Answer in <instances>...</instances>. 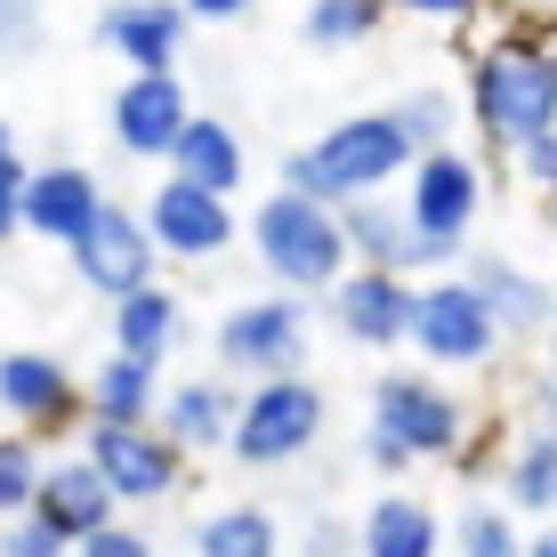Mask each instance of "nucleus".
I'll list each match as a JSON object with an SVG mask.
<instances>
[{"label": "nucleus", "instance_id": "a211bd4d", "mask_svg": "<svg viewBox=\"0 0 557 557\" xmlns=\"http://www.w3.org/2000/svg\"><path fill=\"white\" fill-rule=\"evenodd\" d=\"M170 178L178 186H195V195H219V202H235L243 195V178H251V153H243V129L235 122H219V113H186V129L170 138Z\"/></svg>", "mask_w": 557, "mask_h": 557}, {"label": "nucleus", "instance_id": "473e14b6", "mask_svg": "<svg viewBox=\"0 0 557 557\" xmlns=\"http://www.w3.org/2000/svg\"><path fill=\"white\" fill-rule=\"evenodd\" d=\"M0 557H73L65 542H49L33 517H16V525H0Z\"/></svg>", "mask_w": 557, "mask_h": 557}, {"label": "nucleus", "instance_id": "dca6fc26", "mask_svg": "<svg viewBox=\"0 0 557 557\" xmlns=\"http://www.w3.org/2000/svg\"><path fill=\"white\" fill-rule=\"evenodd\" d=\"M186 9L178 0H106L98 9V41L122 57L129 73H178V49H186Z\"/></svg>", "mask_w": 557, "mask_h": 557}, {"label": "nucleus", "instance_id": "aec40b11", "mask_svg": "<svg viewBox=\"0 0 557 557\" xmlns=\"http://www.w3.org/2000/svg\"><path fill=\"white\" fill-rule=\"evenodd\" d=\"M235 380H219V372H202V380H178V388L153 405V420H162V436L178 453H219L226 445V429H235Z\"/></svg>", "mask_w": 557, "mask_h": 557}, {"label": "nucleus", "instance_id": "393cba45", "mask_svg": "<svg viewBox=\"0 0 557 557\" xmlns=\"http://www.w3.org/2000/svg\"><path fill=\"white\" fill-rule=\"evenodd\" d=\"M502 493H509V517H549L557 509V436L549 429H525L509 445V469H502Z\"/></svg>", "mask_w": 557, "mask_h": 557}, {"label": "nucleus", "instance_id": "2eb2a0df", "mask_svg": "<svg viewBox=\"0 0 557 557\" xmlns=\"http://www.w3.org/2000/svg\"><path fill=\"white\" fill-rule=\"evenodd\" d=\"M106 186L89 178L82 162H41L25 170V186H16V235H41V243H73L89 219H98Z\"/></svg>", "mask_w": 557, "mask_h": 557}, {"label": "nucleus", "instance_id": "4c0bfd02", "mask_svg": "<svg viewBox=\"0 0 557 557\" xmlns=\"http://www.w3.org/2000/svg\"><path fill=\"white\" fill-rule=\"evenodd\" d=\"M517 557H557V533H533V542L517 549Z\"/></svg>", "mask_w": 557, "mask_h": 557}, {"label": "nucleus", "instance_id": "6ab92c4d", "mask_svg": "<svg viewBox=\"0 0 557 557\" xmlns=\"http://www.w3.org/2000/svg\"><path fill=\"white\" fill-rule=\"evenodd\" d=\"M332 323L356 339V348H405V307H412V283L405 275H380V267H348V275L323 292Z\"/></svg>", "mask_w": 557, "mask_h": 557}, {"label": "nucleus", "instance_id": "58836bf2", "mask_svg": "<svg viewBox=\"0 0 557 557\" xmlns=\"http://www.w3.org/2000/svg\"><path fill=\"white\" fill-rule=\"evenodd\" d=\"M0 9H16V16H41V0H0Z\"/></svg>", "mask_w": 557, "mask_h": 557}, {"label": "nucleus", "instance_id": "0eeeda50", "mask_svg": "<svg viewBox=\"0 0 557 557\" xmlns=\"http://www.w3.org/2000/svg\"><path fill=\"white\" fill-rule=\"evenodd\" d=\"M396 210L420 243H445V251H469V226L485 210V162L460 146L412 153V170L396 178Z\"/></svg>", "mask_w": 557, "mask_h": 557}, {"label": "nucleus", "instance_id": "c756f323", "mask_svg": "<svg viewBox=\"0 0 557 557\" xmlns=\"http://www.w3.org/2000/svg\"><path fill=\"white\" fill-rule=\"evenodd\" d=\"M33 485H41V453L25 436H0V525H16L33 509Z\"/></svg>", "mask_w": 557, "mask_h": 557}, {"label": "nucleus", "instance_id": "cd10ccee", "mask_svg": "<svg viewBox=\"0 0 557 557\" xmlns=\"http://www.w3.org/2000/svg\"><path fill=\"white\" fill-rule=\"evenodd\" d=\"M380 16H388V0H307V49H356L380 33Z\"/></svg>", "mask_w": 557, "mask_h": 557}, {"label": "nucleus", "instance_id": "c85d7f7f", "mask_svg": "<svg viewBox=\"0 0 557 557\" xmlns=\"http://www.w3.org/2000/svg\"><path fill=\"white\" fill-rule=\"evenodd\" d=\"M453 549L460 557H517V549H525V533H517V517L502 502H469L453 517Z\"/></svg>", "mask_w": 557, "mask_h": 557}, {"label": "nucleus", "instance_id": "9b49d317", "mask_svg": "<svg viewBox=\"0 0 557 557\" xmlns=\"http://www.w3.org/2000/svg\"><path fill=\"white\" fill-rule=\"evenodd\" d=\"M65 251H73V275L98 299H129V292L153 283V243H146V226H138L129 202H98V219H89Z\"/></svg>", "mask_w": 557, "mask_h": 557}, {"label": "nucleus", "instance_id": "412c9836", "mask_svg": "<svg viewBox=\"0 0 557 557\" xmlns=\"http://www.w3.org/2000/svg\"><path fill=\"white\" fill-rule=\"evenodd\" d=\"M153 405H162V363L106 356L98 372L82 380V412L98 420V429H153Z\"/></svg>", "mask_w": 557, "mask_h": 557}, {"label": "nucleus", "instance_id": "c9c22d12", "mask_svg": "<svg viewBox=\"0 0 557 557\" xmlns=\"http://www.w3.org/2000/svg\"><path fill=\"white\" fill-rule=\"evenodd\" d=\"M178 9H186V25L195 16L202 25H235V16H251V0H178Z\"/></svg>", "mask_w": 557, "mask_h": 557}, {"label": "nucleus", "instance_id": "f257e3e1", "mask_svg": "<svg viewBox=\"0 0 557 557\" xmlns=\"http://www.w3.org/2000/svg\"><path fill=\"white\" fill-rule=\"evenodd\" d=\"M476 122V138L493 153H525L557 138V65L549 49L533 41V33H502L493 49H476L469 65V106H460Z\"/></svg>", "mask_w": 557, "mask_h": 557}, {"label": "nucleus", "instance_id": "b1692460", "mask_svg": "<svg viewBox=\"0 0 557 557\" xmlns=\"http://www.w3.org/2000/svg\"><path fill=\"white\" fill-rule=\"evenodd\" d=\"M339 219V243H348V267H380V275H405V251H412V226L396 195H363L348 210H332Z\"/></svg>", "mask_w": 557, "mask_h": 557}, {"label": "nucleus", "instance_id": "7c9ffc66", "mask_svg": "<svg viewBox=\"0 0 557 557\" xmlns=\"http://www.w3.org/2000/svg\"><path fill=\"white\" fill-rule=\"evenodd\" d=\"M25 153H16V129L0 122V243H16V186H25Z\"/></svg>", "mask_w": 557, "mask_h": 557}, {"label": "nucleus", "instance_id": "f704fd0d", "mask_svg": "<svg viewBox=\"0 0 557 557\" xmlns=\"http://www.w3.org/2000/svg\"><path fill=\"white\" fill-rule=\"evenodd\" d=\"M33 49V16H16V9H0V65H16V57Z\"/></svg>", "mask_w": 557, "mask_h": 557}, {"label": "nucleus", "instance_id": "a878e982", "mask_svg": "<svg viewBox=\"0 0 557 557\" xmlns=\"http://www.w3.org/2000/svg\"><path fill=\"white\" fill-rule=\"evenodd\" d=\"M195 557H283V533L259 502H226L195 525Z\"/></svg>", "mask_w": 557, "mask_h": 557}, {"label": "nucleus", "instance_id": "1a4fd4ad", "mask_svg": "<svg viewBox=\"0 0 557 557\" xmlns=\"http://www.w3.org/2000/svg\"><path fill=\"white\" fill-rule=\"evenodd\" d=\"M89 469H98V485L113 493V509L122 502H170V493L186 485V453L170 445L162 429H98V420H89Z\"/></svg>", "mask_w": 557, "mask_h": 557}, {"label": "nucleus", "instance_id": "6e6552de", "mask_svg": "<svg viewBox=\"0 0 557 557\" xmlns=\"http://www.w3.org/2000/svg\"><path fill=\"white\" fill-rule=\"evenodd\" d=\"M405 339L420 348V363H429V372H476V363H493V348H502L493 315L476 307V292H469L460 275H429V283H412Z\"/></svg>", "mask_w": 557, "mask_h": 557}, {"label": "nucleus", "instance_id": "72a5a7b5", "mask_svg": "<svg viewBox=\"0 0 557 557\" xmlns=\"http://www.w3.org/2000/svg\"><path fill=\"white\" fill-rule=\"evenodd\" d=\"M509 162H517V178L549 186V178H557V138H542V146H525V153H509Z\"/></svg>", "mask_w": 557, "mask_h": 557}, {"label": "nucleus", "instance_id": "5701e85b", "mask_svg": "<svg viewBox=\"0 0 557 557\" xmlns=\"http://www.w3.org/2000/svg\"><path fill=\"white\" fill-rule=\"evenodd\" d=\"M186 339V299L170 283H146V292L113 299V356H138V363H170V348Z\"/></svg>", "mask_w": 557, "mask_h": 557}, {"label": "nucleus", "instance_id": "f8f14e48", "mask_svg": "<svg viewBox=\"0 0 557 557\" xmlns=\"http://www.w3.org/2000/svg\"><path fill=\"white\" fill-rule=\"evenodd\" d=\"M460 283L476 292V307L493 315V332H502V339L509 332L517 339H542L549 315H557V292L533 275V267H517L509 251H476V243H469V251H460Z\"/></svg>", "mask_w": 557, "mask_h": 557}, {"label": "nucleus", "instance_id": "4468645a", "mask_svg": "<svg viewBox=\"0 0 557 557\" xmlns=\"http://www.w3.org/2000/svg\"><path fill=\"white\" fill-rule=\"evenodd\" d=\"M186 113H195V98H186L178 73H129L122 89H113L106 122H113V146L138 153V162H162L170 138L186 129Z\"/></svg>", "mask_w": 557, "mask_h": 557}, {"label": "nucleus", "instance_id": "e433bc0d", "mask_svg": "<svg viewBox=\"0 0 557 557\" xmlns=\"http://www.w3.org/2000/svg\"><path fill=\"white\" fill-rule=\"evenodd\" d=\"M388 9H412V16H436V25H453V16H476V0H388Z\"/></svg>", "mask_w": 557, "mask_h": 557}, {"label": "nucleus", "instance_id": "9d476101", "mask_svg": "<svg viewBox=\"0 0 557 557\" xmlns=\"http://www.w3.org/2000/svg\"><path fill=\"white\" fill-rule=\"evenodd\" d=\"M138 226H146L153 259H186V267H210V259L226 251V243H235V202H219V195H195V186L162 178V186L146 195Z\"/></svg>", "mask_w": 557, "mask_h": 557}, {"label": "nucleus", "instance_id": "2f4dec72", "mask_svg": "<svg viewBox=\"0 0 557 557\" xmlns=\"http://www.w3.org/2000/svg\"><path fill=\"white\" fill-rule=\"evenodd\" d=\"M73 557H162V549H153V533H138V525H122V517H113V525L89 533Z\"/></svg>", "mask_w": 557, "mask_h": 557}, {"label": "nucleus", "instance_id": "7ed1b4c3", "mask_svg": "<svg viewBox=\"0 0 557 557\" xmlns=\"http://www.w3.org/2000/svg\"><path fill=\"white\" fill-rule=\"evenodd\" d=\"M251 251L267 267V283L292 299H323L339 275H348V243H339V219L323 202H299V195H267L251 210Z\"/></svg>", "mask_w": 557, "mask_h": 557}, {"label": "nucleus", "instance_id": "20e7f679", "mask_svg": "<svg viewBox=\"0 0 557 557\" xmlns=\"http://www.w3.org/2000/svg\"><path fill=\"white\" fill-rule=\"evenodd\" d=\"M307 323H315V299H292V292L235 299L219 323H210L219 380H292L307 363Z\"/></svg>", "mask_w": 557, "mask_h": 557}, {"label": "nucleus", "instance_id": "f03ea898", "mask_svg": "<svg viewBox=\"0 0 557 557\" xmlns=\"http://www.w3.org/2000/svg\"><path fill=\"white\" fill-rule=\"evenodd\" d=\"M405 170H412V153H405V138H396L388 113H348V122H332L315 146L283 153V195L348 210L363 195H396Z\"/></svg>", "mask_w": 557, "mask_h": 557}, {"label": "nucleus", "instance_id": "39448f33", "mask_svg": "<svg viewBox=\"0 0 557 557\" xmlns=\"http://www.w3.org/2000/svg\"><path fill=\"white\" fill-rule=\"evenodd\" d=\"M363 429H372L388 453H405V469L412 460H453L469 445V412H460V396L436 372H380Z\"/></svg>", "mask_w": 557, "mask_h": 557}, {"label": "nucleus", "instance_id": "423d86ee", "mask_svg": "<svg viewBox=\"0 0 557 557\" xmlns=\"http://www.w3.org/2000/svg\"><path fill=\"white\" fill-rule=\"evenodd\" d=\"M315 436H323V388L307 372H292V380H251V388L235 396L226 453H235L243 469H283V460L315 453Z\"/></svg>", "mask_w": 557, "mask_h": 557}, {"label": "nucleus", "instance_id": "ddd939ff", "mask_svg": "<svg viewBox=\"0 0 557 557\" xmlns=\"http://www.w3.org/2000/svg\"><path fill=\"white\" fill-rule=\"evenodd\" d=\"M0 412L16 420V436H57V429H73V412H82V380L65 372L57 356L41 348H9L0 356Z\"/></svg>", "mask_w": 557, "mask_h": 557}, {"label": "nucleus", "instance_id": "f3484780", "mask_svg": "<svg viewBox=\"0 0 557 557\" xmlns=\"http://www.w3.org/2000/svg\"><path fill=\"white\" fill-rule=\"evenodd\" d=\"M25 517L49 533V542L82 549L89 533H106L122 509H113V493L98 485V469H89V460H49L41 485H33V509H25Z\"/></svg>", "mask_w": 557, "mask_h": 557}, {"label": "nucleus", "instance_id": "4be33fe9", "mask_svg": "<svg viewBox=\"0 0 557 557\" xmlns=\"http://www.w3.org/2000/svg\"><path fill=\"white\" fill-rule=\"evenodd\" d=\"M436 549H445V517L420 493H380L356 517V557H436Z\"/></svg>", "mask_w": 557, "mask_h": 557}, {"label": "nucleus", "instance_id": "bb28decb", "mask_svg": "<svg viewBox=\"0 0 557 557\" xmlns=\"http://www.w3.org/2000/svg\"><path fill=\"white\" fill-rule=\"evenodd\" d=\"M396 138H405V153H436L460 138V98H445V89H405V98L388 106Z\"/></svg>", "mask_w": 557, "mask_h": 557}]
</instances>
